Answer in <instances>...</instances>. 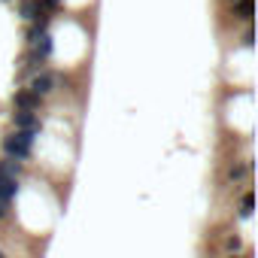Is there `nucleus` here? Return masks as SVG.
Listing matches in <instances>:
<instances>
[{
    "instance_id": "nucleus-1",
    "label": "nucleus",
    "mask_w": 258,
    "mask_h": 258,
    "mask_svg": "<svg viewBox=\"0 0 258 258\" xmlns=\"http://www.w3.org/2000/svg\"><path fill=\"white\" fill-rule=\"evenodd\" d=\"M34 140H37V131H13V134L4 137V155L16 158V161H25L34 152Z\"/></svg>"
},
{
    "instance_id": "nucleus-2",
    "label": "nucleus",
    "mask_w": 258,
    "mask_h": 258,
    "mask_svg": "<svg viewBox=\"0 0 258 258\" xmlns=\"http://www.w3.org/2000/svg\"><path fill=\"white\" fill-rule=\"evenodd\" d=\"M55 82H58V79H55V73H49V70H37L28 88H31L37 97H49V94L55 91Z\"/></svg>"
},
{
    "instance_id": "nucleus-3",
    "label": "nucleus",
    "mask_w": 258,
    "mask_h": 258,
    "mask_svg": "<svg viewBox=\"0 0 258 258\" xmlns=\"http://www.w3.org/2000/svg\"><path fill=\"white\" fill-rule=\"evenodd\" d=\"M13 124H16V131H37L40 134V118L31 109H16L13 112Z\"/></svg>"
},
{
    "instance_id": "nucleus-4",
    "label": "nucleus",
    "mask_w": 258,
    "mask_h": 258,
    "mask_svg": "<svg viewBox=\"0 0 258 258\" xmlns=\"http://www.w3.org/2000/svg\"><path fill=\"white\" fill-rule=\"evenodd\" d=\"M13 103H16V109H31V112H37L40 103H43V97H37L31 88H22V91L13 94Z\"/></svg>"
},
{
    "instance_id": "nucleus-5",
    "label": "nucleus",
    "mask_w": 258,
    "mask_h": 258,
    "mask_svg": "<svg viewBox=\"0 0 258 258\" xmlns=\"http://www.w3.org/2000/svg\"><path fill=\"white\" fill-rule=\"evenodd\" d=\"M16 195H19V179H13V176H0V201L10 204Z\"/></svg>"
},
{
    "instance_id": "nucleus-6",
    "label": "nucleus",
    "mask_w": 258,
    "mask_h": 258,
    "mask_svg": "<svg viewBox=\"0 0 258 258\" xmlns=\"http://www.w3.org/2000/svg\"><path fill=\"white\" fill-rule=\"evenodd\" d=\"M0 176H13V179H19V176H22V161L4 155V161H0Z\"/></svg>"
},
{
    "instance_id": "nucleus-7",
    "label": "nucleus",
    "mask_w": 258,
    "mask_h": 258,
    "mask_svg": "<svg viewBox=\"0 0 258 258\" xmlns=\"http://www.w3.org/2000/svg\"><path fill=\"white\" fill-rule=\"evenodd\" d=\"M19 13H22V19H37L40 13H43V7H40V0H22L19 4Z\"/></svg>"
},
{
    "instance_id": "nucleus-8",
    "label": "nucleus",
    "mask_w": 258,
    "mask_h": 258,
    "mask_svg": "<svg viewBox=\"0 0 258 258\" xmlns=\"http://www.w3.org/2000/svg\"><path fill=\"white\" fill-rule=\"evenodd\" d=\"M234 16L243 22H252V0H237L234 4Z\"/></svg>"
},
{
    "instance_id": "nucleus-9",
    "label": "nucleus",
    "mask_w": 258,
    "mask_h": 258,
    "mask_svg": "<svg viewBox=\"0 0 258 258\" xmlns=\"http://www.w3.org/2000/svg\"><path fill=\"white\" fill-rule=\"evenodd\" d=\"M252 207H255V198L246 195V198H243V216H252Z\"/></svg>"
},
{
    "instance_id": "nucleus-10",
    "label": "nucleus",
    "mask_w": 258,
    "mask_h": 258,
    "mask_svg": "<svg viewBox=\"0 0 258 258\" xmlns=\"http://www.w3.org/2000/svg\"><path fill=\"white\" fill-rule=\"evenodd\" d=\"M249 167H231V179H243Z\"/></svg>"
},
{
    "instance_id": "nucleus-11",
    "label": "nucleus",
    "mask_w": 258,
    "mask_h": 258,
    "mask_svg": "<svg viewBox=\"0 0 258 258\" xmlns=\"http://www.w3.org/2000/svg\"><path fill=\"white\" fill-rule=\"evenodd\" d=\"M7 216H10V204L0 201V219H7Z\"/></svg>"
},
{
    "instance_id": "nucleus-12",
    "label": "nucleus",
    "mask_w": 258,
    "mask_h": 258,
    "mask_svg": "<svg viewBox=\"0 0 258 258\" xmlns=\"http://www.w3.org/2000/svg\"><path fill=\"white\" fill-rule=\"evenodd\" d=\"M0 258H4V252H0Z\"/></svg>"
},
{
    "instance_id": "nucleus-13",
    "label": "nucleus",
    "mask_w": 258,
    "mask_h": 258,
    "mask_svg": "<svg viewBox=\"0 0 258 258\" xmlns=\"http://www.w3.org/2000/svg\"><path fill=\"white\" fill-rule=\"evenodd\" d=\"M234 4H237V0H234Z\"/></svg>"
},
{
    "instance_id": "nucleus-14",
    "label": "nucleus",
    "mask_w": 258,
    "mask_h": 258,
    "mask_svg": "<svg viewBox=\"0 0 258 258\" xmlns=\"http://www.w3.org/2000/svg\"><path fill=\"white\" fill-rule=\"evenodd\" d=\"M234 258H237V255H234Z\"/></svg>"
}]
</instances>
